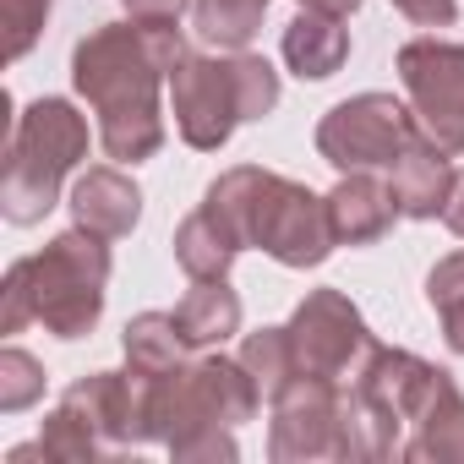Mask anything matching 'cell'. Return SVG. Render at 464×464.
Instances as JSON below:
<instances>
[{
    "mask_svg": "<svg viewBox=\"0 0 464 464\" xmlns=\"http://www.w3.org/2000/svg\"><path fill=\"white\" fill-rule=\"evenodd\" d=\"M393 218H399V202L377 169H350L328 191V224L339 246H377L393 229Z\"/></svg>",
    "mask_w": 464,
    "mask_h": 464,
    "instance_id": "cell-12",
    "label": "cell"
},
{
    "mask_svg": "<svg viewBox=\"0 0 464 464\" xmlns=\"http://www.w3.org/2000/svg\"><path fill=\"white\" fill-rule=\"evenodd\" d=\"M448 382H453V372L420 361L415 350H393V344H372L366 361H361L355 377H350V388L361 393V404L388 426V437H393L399 448H404L410 426L442 399Z\"/></svg>",
    "mask_w": 464,
    "mask_h": 464,
    "instance_id": "cell-9",
    "label": "cell"
},
{
    "mask_svg": "<svg viewBox=\"0 0 464 464\" xmlns=\"http://www.w3.org/2000/svg\"><path fill=\"white\" fill-rule=\"evenodd\" d=\"M393 6L415 23V28H448L459 17V0H393Z\"/></svg>",
    "mask_w": 464,
    "mask_h": 464,
    "instance_id": "cell-25",
    "label": "cell"
},
{
    "mask_svg": "<svg viewBox=\"0 0 464 464\" xmlns=\"http://www.w3.org/2000/svg\"><path fill=\"white\" fill-rule=\"evenodd\" d=\"M279 110V72L252 55V50H229V55H186L169 72V115L186 148L218 153L236 126L268 121Z\"/></svg>",
    "mask_w": 464,
    "mask_h": 464,
    "instance_id": "cell-3",
    "label": "cell"
},
{
    "mask_svg": "<svg viewBox=\"0 0 464 464\" xmlns=\"http://www.w3.org/2000/svg\"><path fill=\"white\" fill-rule=\"evenodd\" d=\"M274 0H191V34L213 50H246Z\"/></svg>",
    "mask_w": 464,
    "mask_h": 464,
    "instance_id": "cell-19",
    "label": "cell"
},
{
    "mask_svg": "<svg viewBox=\"0 0 464 464\" xmlns=\"http://www.w3.org/2000/svg\"><path fill=\"white\" fill-rule=\"evenodd\" d=\"M28 268V295H34V323L55 339H88L104 317V285H110V246L104 236L72 224L61 236L23 257Z\"/></svg>",
    "mask_w": 464,
    "mask_h": 464,
    "instance_id": "cell-5",
    "label": "cell"
},
{
    "mask_svg": "<svg viewBox=\"0 0 464 464\" xmlns=\"http://www.w3.org/2000/svg\"><path fill=\"white\" fill-rule=\"evenodd\" d=\"M295 6H301V12H323V17H339V23H344V17H355V12H361V0H295Z\"/></svg>",
    "mask_w": 464,
    "mask_h": 464,
    "instance_id": "cell-29",
    "label": "cell"
},
{
    "mask_svg": "<svg viewBox=\"0 0 464 464\" xmlns=\"http://www.w3.org/2000/svg\"><path fill=\"white\" fill-rule=\"evenodd\" d=\"M442 224L464 241V169H459V180H453V197H448V208H442Z\"/></svg>",
    "mask_w": 464,
    "mask_h": 464,
    "instance_id": "cell-28",
    "label": "cell"
},
{
    "mask_svg": "<svg viewBox=\"0 0 464 464\" xmlns=\"http://www.w3.org/2000/svg\"><path fill=\"white\" fill-rule=\"evenodd\" d=\"M191 0H126V17H186Z\"/></svg>",
    "mask_w": 464,
    "mask_h": 464,
    "instance_id": "cell-26",
    "label": "cell"
},
{
    "mask_svg": "<svg viewBox=\"0 0 464 464\" xmlns=\"http://www.w3.org/2000/svg\"><path fill=\"white\" fill-rule=\"evenodd\" d=\"M241 366L257 377V388H263L268 404L285 399V393L301 382V361H295L290 328H257V334H246V344H241Z\"/></svg>",
    "mask_w": 464,
    "mask_h": 464,
    "instance_id": "cell-20",
    "label": "cell"
},
{
    "mask_svg": "<svg viewBox=\"0 0 464 464\" xmlns=\"http://www.w3.org/2000/svg\"><path fill=\"white\" fill-rule=\"evenodd\" d=\"M186 34L175 17H126L93 28L72 50V88L99 115V148L115 164H142L164 148L169 126L159 88L186 61Z\"/></svg>",
    "mask_w": 464,
    "mask_h": 464,
    "instance_id": "cell-1",
    "label": "cell"
},
{
    "mask_svg": "<svg viewBox=\"0 0 464 464\" xmlns=\"http://www.w3.org/2000/svg\"><path fill=\"white\" fill-rule=\"evenodd\" d=\"M88 159V121L72 99H34L17 115L6 175H0V213L12 224H39L55 202L66 175Z\"/></svg>",
    "mask_w": 464,
    "mask_h": 464,
    "instance_id": "cell-4",
    "label": "cell"
},
{
    "mask_svg": "<svg viewBox=\"0 0 464 464\" xmlns=\"http://www.w3.org/2000/svg\"><path fill=\"white\" fill-rule=\"evenodd\" d=\"M50 6L55 0H0V17H6V61H23L39 44V34L50 23Z\"/></svg>",
    "mask_w": 464,
    "mask_h": 464,
    "instance_id": "cell-22",
    "label": "cell"
},
{
    "mask_svg": "<svg viewBox=\"0 0 464 464\" xmlns=\"http://www.w3.org/2000/svg\"><path fill=\"white\" fill-rule=\"evenodd\" d=\"M399 459H410V464H464V393H459V382H448L442 399L410 426Z\"/></svg>",
    "mask_w": 464,
    "mask_h": 464,
    "instance_id": "cell-16",
    "label": "cell"
},
{
    "mask_svg": "<svg viewBox=\"0 0 464 464\" xmlns=\"http://www.w3.org/2000/svg\"><path fill=\"white\" fill-rule=\"evenodd\" d=\"M453 153L442 142H431L426 131L388 164V186H393V202H399V218H442L448 197H453Z\"/></svg>",
    "mask_w": 464,
    "mask_h": 464,
    "instance_id": "cell-11",
    "label": "cell"
},
{
    "mask_svg": "<svg viewBox=\"0 0 464 464\" xmlns=\"http://www.w3.org/2000/svg\"><path fill=\"white\" fill-rule=\"evenodd\" d=\"M66 208H72V218L82 229H93V236H104V241H121V236H131L137 218H142V191H137V180L126 169L93 164V169H82L72 180Z\"/></svg>",
    "mask_w": 464,
    "mask_h": 464,
    "instance_id": "cell-13",
    "label": "cell"
},
{
    "mask_svg": "<svg viewBox=\"0 0 464 464\" xmlns=\"http://www.w3.org/2000/svg\"><path fill=\"white\" fill-rule=\"evenodd\" d=\"M202 208L236 236L241 252L257 246L285 268H323L339 246L328 224V197L263 164H236L213 175L202 191Z\"/></svg>",
    "mask_w": 464,
    "mask_h": 464,
    "instance_id": "cell-2",
    "label": "cell"
},
{
    "mask_svg": "<svg viewBox=\"0 0 464 464\" xmlns=\"http://www.w3.org/2000/svg\"><path fill=\"white\" fill-rule=\"evenodd\" d=\"M28 323H34V295H28V268L17 257L0 279V334H23Z\"/></svg>",
    "mask_w": 464,
    "mask_h": 464,
    "instance_id": "cell-23",
    "label": "cell"
},
{
    "mask_svg": "<svg viewBox=\"0 0 464 464\" xmlns=\"http://www.w3.org/2000/svg\"><path fill=\"white\" fill-rule=\"evenodd\" d=\"M426 301H431V312H442L448 301H464V252L437 257V268L426 274Z\"/></svg>",
    "mask_w": 464,
    "mask_h": 464,
    "instance_id": "cell-24",
    "label": "cell"
},
{
    "mask_svg": "<svg viewBox=\"0 0 464 464\" xmlns=\"http://www.w3.org/2000/svg\"><path fill=\"white\" fill-rule=\"evenodd\" d=\"M44 399V366L28 350H0V415H23Z\"/></svg>",
    "mask_w": 464,
    "mask_h": 464,
    "instance_id": "cell-21",
    "label": "cell"
},
{
    "mask_svg": "<svg viewBox=\"0 0 464 464\" xmlns=\"http://www.w3.org/2000/svg\"><path fill=\"white\" fill-rule=\"evenodd\" d=\"M268 459H274V464L339 459V382L301 377L285 399H274Z\"/></svg>",
    "mask_w": 464,
    "mask_h": 464,
    "instance_id": "cell-10",
    "label": "cell"
},
{
    "mask_svg": "<svg viewBox=\"0 0 464 464\" xmlns=\"http://www.w3.org/2000/svg\"><path fill=\"white\" fill-rule=\"evenodd\" d=\"M279 50H285V66H290L295 77L323 82V77H334V72L350 61V28H344L339 17H323V12H301V17L285 28Z\"/></svg>",
    "mask_w": 464,
    "mask_h": 464,
    "instance_id": "cell-15",
    "label": "cell"
},
{
    "mask_svg": "<svg viewBox=\"0 0 464 464\" xmlns=\"http://www.w3.org/2000/svg\"><path fill=\"white\" fill-rule=\"evenodd\" d=\"M121 350H126V366L153 372V377L186 366V355H191V344L175 328V312H137L121 334Z\"/></svg>",
    "mask_w": 464,
    "mask_h": 464,
    "instance_id": "cell-18",
    "label": "cell"
},
{
    "mask_svg": "<svg viewBox=\"0 0 464 464\" xmlns=\"http://www.w3.org/2000/svg\"><path fill=\"white\" fill-rule=\"evenodd\" d=\"M175 328L191 350H218L229 334H241V295L229 290V279H191L175 306Z\"/></svg>",
    "mask_w": 464,
    "mask_h": 464,
    "instance_id": "cell-14",
    "label": "cell"
},
{
    "mask_svg": "<svg viewBox=\"0 0 464 464\" xmlns=\"http://www.w3.org/2000/svg\"><path fill=\"white\" fill-rule=\"evenodd\" d=\"M169 246H175V263H180L186 279H229V263L241 257L236 236H229L208 208H197V213H186L175 224V241Z\"/></svg>",
    "mask_w": 464,
    "mask_h": 464,
    "instance_id": "cell-17",
    "label": "cell"
},
{
    "mask_svg": "<svg viewBox=\"0 0 464 464\" xmlns=\"http://www.w3.org/2000/svg\"><path fill=\"white\" fill-rule=\"evenodd\" d=\"M285 328H290L301 377H317V382H344V377H355V366H361L366 350L377 344L372 328H366V317H361V306H355L344 290H306Z\"/></svg>",
    "mask_w": 464,
    "mask_h": 464,
    "instance_id": "cell-7",
    "label": "cell"
},
{
    "mask_svg": "<svg viewBox=\"0 0 464 464\" xmlns=\"http://www.w3.org/2000/svg\"><path fill=\"white\" fill-rule=\"evenodd\" d=\"M415 137H420V121L393 93H355V99L334 104L317 121V153L339 175H350V169H388Z\"/></svg>",
    "mask_w": 464,
    "mask_h": 464,
    "instance_id": "cell-6",
    "label": "cell"
},
{
    "mask_svg": "<svg viewBox=\"0 0 464 464\" xmlns=\"http://www.w3.org/2000/svg\"><path fill=\"white\" fill-rule=\"evenodd\" d=\"M393 72L410 93L420 131L448 153H464V44L420 34L393 55Z\"/></svg>",
    "mask_w": 464,
    "mask_h": 464,
    "instance_id": "cell-8",
    "label": "cell"
},
{
    "mask_svg": "<svg viewBox=\"0 0 464 464\" xmlns=\"http://www.w3.org/2000/svg\"><path fill=\"white\" fill-rule=\"evenodd\" d=\"M437 317H442V339H448V350L464 355V301H448Z\"/></svg>",
    "mask_w": 464,
    "mask_h": 464,
    "instance_id": "cell-27",
    "label": "cell"
}]
</instances>
